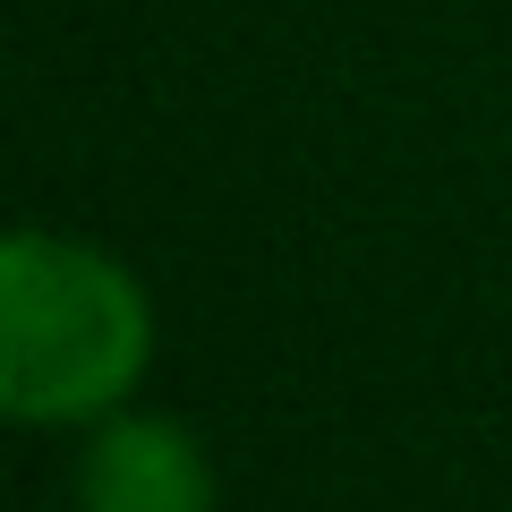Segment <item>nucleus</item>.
<instances>
[{"mask_svg": "<svg viewBox=\"0 0 512 512\" xmlns=\"http://www.w3.org/2000/svg\"><path fill=\"white\" fill-rule=\"evenodd\" d=\"M154 359V308L128 265L52 231L0 248V402L26 427L103 419Z\"/></svg>", "mask_w": 512, "mask_h": 512, "instance_id": "f257e3e1", "label": "nucleus"}, {"mask_svg": "<svg viewBox=\"0 0 512 512\" xmlns=\"http://www.w3.org/2000/svg\"><path fill=\"white\" fill-rule=\"evenodd\" d=\"M77 504L86 512H214V470H205L188 427L120 410L77 461Z\"/></svg>", "mask_w": 512, "mask_h": 512, "instance_id": "f03ea898", "label": "nucleus"}]
</instances>
